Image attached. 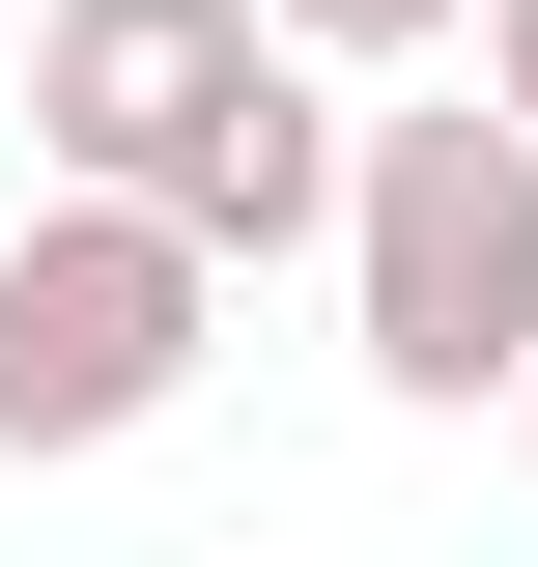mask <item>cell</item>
<instances>
[{"instance_id":"1","label":"cell","mask_w":538,"mask_h":567,"mask_svg":"<svg viewBox=\"0 0 538 567\" xmlns=\"http://www.w3.org/2000/svg\"><path fill=\"white\" fill-rule=\"evenodd\" d=\"M312 85H340V58L283 29V0H58V29H29V142H58V171H114V199H170L199 256L340 227V171H369V142H340Z\"/></svg>"},{"instance_id":"2","label":"cell","mask_w":538,"mask_h":567,"mask_svg":"<svg viewBox=\"0 0 538 567\" xmlns=\"http://www.w3.org/2000/svg\"><path fill=\"white\" fill-rule=\"evenodd\" d=\"M340 284H369V398H538V114H369L340 171Z\"/></svg>"},{"instance_id":"3","label":"cell","mask_w":538,"mask_h":567,"mask_svg":"<svg viewBox=\"0 0 538 567\" xmlns=\"http://www.w3.org/2000/svg\"><path fill=\"white\" fill-rule=\"evenodd\" d=\"M199 312H227L199 227L114 199V171H58V199L0 227V454H142V425L199 398Z\"/></svg>"},{"instance_id":"4","label":"cell","mask_w":538,"mask_h":567,"mask_svg":"<svg viewBox=\"0 0 538 567\" xmlns=\"http://www.w3.org/2000/svg\"><path fill=\"white\" fill-rule=\"evenodd\" d=\"M312 58H425V29H482V0H283Z\"/></svg>"},{"instance_id":"5","label":"cell","mask_w":538,"mask_h":567,"mask_svg":"<svg viewBox=\"0 0 538 567\" xmlns=\"http://www.w3.org/2000/svg\"><path fill=\"white\" fill-rule=\"evenodd\" d=\"M482 85H510V114H538V0H482Z\"/></svg>"}]
</instances>
